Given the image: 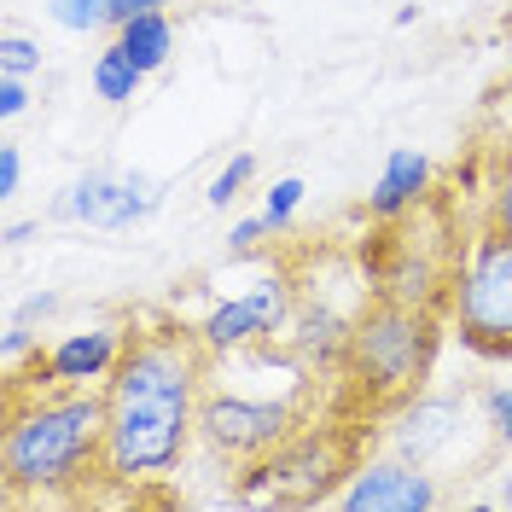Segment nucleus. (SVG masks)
<instances>
[{
    "mask_svg": "<svg viewBox=\"0 0 512 512\" xmlns=\"http://www.w3.org/2000/svg\"><path fill=\"white\" fill-rule=\"evenodd\" d=\"M268 233H274V227H268V216H245V222H233V233H227V251L245 256V251H256Z\"/></svg>",
    "mask_w": 512,
    "mask_h": 512,
    "instance_id": "4be33fe9",
    "label": "nucleus"
},
{
    "mask_svg": "<svg viewBox=\"0 0 512 512\" xmlns=\"http://www.w3.org/2000/svg\"><path fill=\"white\" fill-rule=\"evenodd\" d=\"M30 233H41V222H12V227H6V245H24Z\"/></svg>",
    "mask_w": 512,
    "mask_h": 512,
    "instance_id": "393cba45",
    "label": "nucleus"
},
{
    "mask_svg": "<svg viewBox=\"0 0 512 512\" xmlns=\"http://www.w3.org/2000/svg\"><path fill=\"white\" fill-rule=\"evenodd\" d=\"M30 105V76H0V117H24Z\"/></svg>",
    "mask_w": 512,
    "mask_h": 512,
    "instance_id": "5701e85b",
    "label": "nucleus"
},
{
    "mask_svg": "<svg viewBox=\"0 0 512 512\" xmlns=\"http://www.w3.org/2000/svg\"><path fill=\"white\" fill-rule=\"evenodd\" d=\"M128 350L123 320H99L82 332H64L53 350H35L30 361H18V373H30L41 384H76V390H105V379L117 373V361Z\"/></svg>",
    "mask_w": 512,
    "mask_h": 512,
    "instance_id": "9d476101",
    "label": "nucleus"
},
{
    "mask_svg": "<svg viewBox=\"0 0 512 512\" xmlns=\"http://www.w3.org/2000/svg\"><path fill=\"white\" fill-rule=\"evenodd\" d=\"M204 390L210 350L198 326L175 315L128 320V350L105 379V478L123 489L175 478L198 437Z\"/></svg>",
    "mask_w": 512,
    "mask_h": 512,
    "instance_id": "f257e3e1",
    "label": "nucleus"
},
{
    "mask_svg": "<svg viewBox=\"0 0 512 512\" xmlns=\"http://www.w3.org/2000/svg\"><path fill=\"white\" fill-rule=\"evenodd\" d=\"M53 24L70 35H94V30H111V0H47Z\"/></svg>",
    "mask_w": 512,
    "mask_h": 512,
    "instance_id": "2eb2a0df",
    "label": "nucleus"
},
{
    "mask_svg": "<svg viewBox=\"0 0 512 512\" xmlns=\"http://www.w3.org/2000/svg\"><path fill=\"white\" fill-rule=\"evenodd\" d=\"M466 425H472V402H466V396L414 390L408 402H396L384 443H390V454H402V460H414V466H437L448 448L460 443Z\"/></svg>",
    "mask_w": 512,
    "mask_h": 512,
    "instance_id": "9b49d317",
    "label": "nucleus"
},
{
    "mask_svg": "<svg viewBox=\"0 0 512 512\" xmlns=\"http://www.w3.org/2000/svg\"><path fill=\"white\" fill-rule=\"evenodd\" d=\"M163 6H187V0H111V30L140 18V12H163Z\"/></svg>",
    "mask_w": 512,
    "mask_h": 512,
    "instance_id": "b1692460",
    "label": "nucleus"
},
{
    "mask_svg": "<svg viewBox=\"0 0 512 512\" xmlns=\"http://www.w3.org/2000/svg\"><path fill=\"white\" fill-rule=\"evenodd\" d=\"M251 181H256V158H251V152H239L227 169H216V181H210V192H204V198H210V210L239 204V192L251 187Z\"/></svg>",
    "mask_w": 512,
    "mask_h": 512,
    "instance_id": "dca6fc26",
    "label": "nucleus"
},
{
    "mask_svg": "<svg viewBox=\"0 0 512 512\" xmlns=\"http://www.w3.org/2000/svg\"><path fill=\"white\" fill-rule=\"evenodd\" d=\"M163 204V187L152 175H123V169H88L53 198V222H76L94 233H128Z\"/></svg>",
    "mask_w": 512,
    "mask_h": 512,
    "instance_id": "0eeeda50",
    "label": "nucleus"
},
{
    "mask_svg": "<svg viewBox=\"0 0 512 512\" xmlns=\"http://www.w3.org/2000/svg\"><path fill=\"white\" fill-rule=\"evenodd\" d=\"M88 82H94V94L105 99V105H128V99L140 94L146 70L128 59L123 41H111V47H99V59H94V70H88Z\"/></svg>",
    "mask_w": 512,
    "mask_h": 512,
    "instance_id": "4468645a",
    "label": "nucleus"
},
{
    "mask_svg": "<svg viewBox=\"0 0 512 512\" xmlns=\"http://www.w3.org/2000/svg\"><path fill=\"white\" fill-rule=\"evenodd\" d=\"M478 408H483V425H489V437L512 448V384H489V390L478 396Z\"/></svg>",
    "mask_w": 512,
    "mask_h": 512,
    "instance_id": "a211bd4d",
    "label": "nucleus"
},
{
    "mask_svg": "<svg viewBox=\"0 0 512 512\" xmlns=\"http://www.w3.org/2000/svg\"><path fill=\"white\" fill-rule=\"evenodd\" d=\"M303 181H297V175H286V181H274V187H268V198H262V216H268V227H274V233H286L291 222H297V204H303Z\"/></svg>",
    "mask_w": 512,
    "mask_h": 512,
    "instance_id": "f3484780",
    "label": "nucleus"
},
{
    "mask_svg": "<svg viewBox=\"0 0 512 512\" xmlns=\"http://www.w3.org/2000/svg\"><path fill=\"white\" fill-rule=\"evenodd\" d=\"M35 70H41V41L12 30L0 41V76H35Z\"/></svg>",
    "mask_w": 512,
    "mask_h": 512,
    "instance_id": "6ab92c4d",
    "label": "nucleus"
},
{
    "mask_svg": "<svg viewBox=\"0 0 512 512\" xmlns=\"http://www.w3.org/2000/svg\"><path fill=\"white\" fill-rule=\"evenodd\" d=\"M18 187H24V152L6 140V146H0V204H12Z\"/></svg>",
    "mask_w": 512,
    "mask_h": 512,
    "instance_id": "412c9836",
    "label": "nucleus"
},
{
    "mask_svg": "<svg viewBox=\"0 0 512 512\" xmlns=\"http://www.w3.org/2000/svg\"><path fill=\"white\" fill-rule=\"evenodd\" d=\"M483 222L512 233V158L495 169V181H489V198H483Z\"/></svg>",
    "mask_w": 512,
    "mask_h": 512,
    "instance_id": "aec40b11",
    "label": "nucleus"
},
{
    "mask_svg": "<svg viewBox=\"0 0 512 512\" xmlns=\"http://www.w3.org/2000/svg\"><path fill=\"white\" fill-rule=\"evenodd\" d=\"M443 315L466 350L483 361H512V233L478 222V233L460 245Z\"/></svg>",
    "mask_w": 512,
    "mask_h": 512,
    "instance_id": "20e7f679",
    "label": "nucleus"
},
{
    "mask_svg": "<svg viewBox=\"0 0 512 512\" xmlns=\"http://www.w3.org/2000/svg\"><path fill=\"white\" fill-rule=\"evenodd\" d=\"M326 501L344 512H425V507H443V489H437L431 466H414L402 454H379V460L350 466V483L338 495H326Z\"/></svg>",
    "mask_w": 512,
    "mask_h": 512,
    "instance_id": "1a4fd4ad",
    "label": "nucleus"
},
{
    "mask_svg": "<svg viewBox=\"0 0 512 512\" xmlns=\"http://www.w3.org/2000/svg\"><path fill=\"white\" fill-rule=\"evenodd\" d=\"M443 309H425V303H396V297H373L361 315L350 320V338H344V379L367 408H396L408 402L414 390H425L431 379V361L443 344Z\"/></svg>",
    "mask_w": 512,
    "mask_h": 512,
    "instance_id": "7ed1b4c3",
    "label": "nucleus"
},
{
    "mask_svg": "<svg viewBox=\"0 0 512 512\" xmlns=\"http://www.w3.org/2000/svg\"><path fill=\"white\" fill-rule=\"evenodd\" d=\"M105 478V390L41 384L6 367L0 483L6 501H59Z\"/></svg>",
    "mask_w": 512,
    "mask_h": 512,
    "instance_id": "f03ea898",
    "label": "nucleus"
},
{
    "mask_svg": "<svg viewBox=\"0 0 512 512\" xmlns=\"http://www.w3.org/2000/svg\"><path fill=\"white\" fill-rule=\"evenodd\" d=\"M425 192H431V158L414 152V146H390L379 181L367 192V216L373 222H396V216H408V210L425 204Z\"/></svg>",
    "mask_w": 512,
    "mask_h": 512,
    "instance_id": "f8f14e48",
    "label": "nucleus"
},
{
    "mask_svg": "<svg viewBox=\"0 0 512 512\" xmlns=\"http://www.w3.org/2000/svg\"><path fill=\"white\" fill-rule=\"evenodd\" d=\"M501 507H512V466H507V478H501V495H495Z\"/></svg>",
    "mask_w": 512,
    "mask_h": 512,
    "instance_id": "a878e982",
    "label": "nucleus"
},
{
    "mask_svg": "<svg viewBox=\"0 0 512 512\" xmlns=\"http://www.w3.org/2000/svg\"><path fill=\"white\" fill-rule=\"evenodd\" d=\"M303 431V414L291 396H245V390H204L198 437L222 460H268Z\"/></svg>",
    "mask_w": 512,
    "mask_h": 512,
    "instance_id": "423d86ee",
    "label": "nucleus"
},
{
    "mask_svg": "<svg viewBox=\"0 0 512 512\" xmlns=\"http://www.w3.org/2000/svg\"><path fill=\"white\" fill-rule=\"evenodd\" d=\"M291 326V286L286 280H256L245 297H227L198 320V338L210 355H245L274 344V332Z\"/></svg>",
    "mask_w": 512,
    "mask_h": 512,
    "instance_id": "6e6552de",
    "label": "nucleus"
},
{
    "mask_svg": "<svg viewBox=\"0 0 512 512\" xmlns=\"http://www.w3.org/2000/svg\"><path fill=\"white\" fill-rule=\"evenodd\" d=\"M117 41L128 47V59L152 76V70H163L169 53H175V24H169V12H140V18L117 24Z\"/></svg>",
    "mask_w": 512,
    "mask_h": 512,
    "instance_id": "ddd939ff",
    "label": "nucleus"
},
{
    "mask_svg": "<svg viewBox=\"0 0 512 512\" xmlns=\"http://www.w3.org/2000/svg\"><path fill=\"white\" fill-rule=\"evenodd\" d=\"M373 245L361 251L367 274H373V297H396V303H425L443 309L454 268H460V239H448L443 227L425 233V204L396 216V222H373Z\"/></svg>",
    "mask_w": 512,
    "mask_h": 512,
    "instance_id": "39448f33",
    "label": "nucleus"
}]
</instances>
